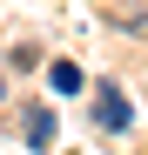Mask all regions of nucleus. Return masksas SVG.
I'll list each match as a JSON object with an SVG mask.
<instances>
[{
	"label": "nucleus",
	"mask_w": 148,
	"mask_h": 155,
	"mask_svg": "<svg viewBox=\"0 0 148 155\" xmlns=\"http://www.w3.org/2000/svg\"><path fill=\"white\" fill-rule=\"evenodd\" d=\"M128 121H135V108H128V94H121L114 81H101V94H94V128H108V135H121Z\"/></svg>",
	"instance_id": "1"
},
{
	"label": "nucleus",
	"mask_w": 148,
	"mask_h": 155,
	"mask_svg": "<svg viewBox=\"0 0 148 155\" xmlns=\"http://www.w3.org/2000/svg\"><path fill=\"white\" fill-rule=\"evenodd\" d=\"M20 135H27V148H54V108L34 101V108L20 115Z\"/></svg>",
	"instance_id": "2"
},
{
	"label": "nucleus",
	"mask_w": 148,
	"mask_h": 155,
	"mask_svg": "<svg viewBox=\"0 0 148 155\" xmlns=\"http://www.w3.org/2000/svg\"><path fill=\"white\" fill-rule=\"evenodd\" d=\"M47 88H54V94H74V88H81V68H74V61H54V68H47Z\"/></svg>",
	"instance_id": "3"
},
{
	"label": "nucleus",
	"mask_w": 148,
	"mask_h": 155,
	"mask_svg": "<svg viewBox=\"0 0 148 155\" xmlns=\"http://www.w3.org/2000/svg\"><path fill=\"white\" fill-rule=\"evenodd\" d=\"M101 7H114L121 27H141V7H135V0H101Z\"/></svg>",
	"instance_id": "4"
},
{
	"label": "nucleus",
	"mask_w": 148,
	"mask_h": 155,
	"mask_svg": "<svg viewBox=\"0 0 148 155\" xmlns=\"http://www.w3.org/2000/svg\"><path fill=\"white\" fill-rule=\"evenodd\" d=\"M0 88H7V68H0Z\"/></svg>",
	"instance_id": "5"
}]
</instances>
